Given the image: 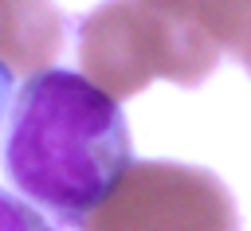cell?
I'll use <instances>...</instances> for the list:
<instances>
[{
    "label": "cell",
    "mask_w": 251,
    "mask_h": 231,
    "mask_svg": "<svg viewBox=\"0 0 251 231\" xmlns=\"http://www.w3.org/2000/svg\"><path fill=\"white\" fill-rule=\"evenodd\" d=\"M129 164V121L114 94L63 67L24 78L8 110L4 168L27 204L78 231Z\"/></svg>",
    "instance_id": "cell-1"
},
{
    "label": "cell",
    "mask_w": 251,
    "mask_h": 231,
    "mask_svg": "<svg viewBox=\"0 0 251 231\" xmlns=\"http://www.w3.org/2000/svg\"><path fill=\"white\" fill-rule=\"evenodd\" d=\"M220 55L224 51L196 23L145 0H102L78 20L82 74L114 98H129L153 78L200 86L216 70Z\"/></svg>",
    "instance_id": "cell-2"
},
{
    "label": "cell",
    "mask_w": 251,
    "mask_h": 231,
    "mask_svg": "<svg viewBox=\"0 0 251 231\" xmlns=\"http://www.w3.org/2000/svg\"><path fill=\"white\" fill-rule=\"evenodd\" d=\"M78 231H239V211L208 168L133 161Z\"/></svg>",
    "instance_id": "cell-3"
},
{
    "label": "cell",
    "mask_w": 251,
    "mask_h": 231,
    "mask_svg": "<svg viewBox=\"0 0 251 231\" xmlns=\"http://www.w3.org/2000/svg\"><path fill=\"white\" fill-rule=\"evenodd\" d=\"M188 16L220 51H235L251 39V0H192Z\"/></svg>",
    "instance_id": "cell-4"
},
{
    "label": "cell",
    "mask_w": 251,
    "mask_h": 231,
    "mask_svg": "<svg viewBox=\"0 0 251 231\" xmlns=\"http://www.w3.org/2000/svg\"><path fill=\"white\" fill-rule=\"evenodd\" d=\"M0 231H59L35 204H27L24 196L0 188Z\"/></svg>",
    "instance_id": "cell-5"
},
{
    "label": "cell",
    "mask_w": 251,
    "mask_h": 231,
    "mask_svg": "<svg viewBox=\"0 0 251 231\" xmlns=\"http://www.w3.org/2000/svg\"><path fill=\"white\" fill-rule=\"evenodd\" d=\"M12 98H16V70L0 59V133H4V121H8V110H12Z\"/></svg>",
    "instance_id": "cell-6"
},
{
    "label": "cell",
    "mask_w": 251,
    "mask_h": 231,
    "mask_svg": "<svg viewBox=\"0 0 251 231\" xmlns=\"http://www.w3.org/2000/svg\"><path fill=\"white\" fill-rule=\"evenodd\" d=\"M145 4H153V8H161V12H169V16H180V20L192 23V16H188L192 0H145Z\"/></svg>",
    "instance_id": "cell-7"
},
{
    "label": "cell",
    "mask_w": 251,
    "mask_h": 231,
    "mask_svg": "<svg viewBox=\"0 0 251 231\" xmlns=\"http://www.w3.org/2000/svg\"><path fill=\"white\" fill-rule=\"evenodd\" d=\"M231 55H235V59H239V63H243V67H247V70H251V39H247V43H243V47H235V51H231Z\"/></svg>",
    "instance_id": "cell-8"
},
{
    "label": "cell",
    "mask_w": 251,
    "mask_h": 231,
    "mask_svg": "<svg viewBox=\"0 0 251 231\" xmlns=\"http://www.w3.org/2000/svg\"><path fill=\"white\" fill-rule=\"evenodd\" d=\"M8 4H24V0H0V8H8Z\"/></svg>",
    "instance_id": "cell-9"
}]
</instances>
